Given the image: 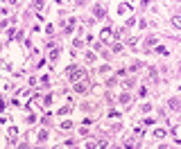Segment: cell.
Returning <instances> with one entry per match:
<instances>
[{"label": "cell", "instance_id": "6da1fadb", "mask_svg": "<svg viewBox=\"0 0 181 149\" xmlns=\"http://www.w3.org/2000/svg\"><path fill=\"white\" fill-rule=\"evenodd\" d=\"M68 77H70V81L79 84V81H86L88 75H86V70H82V68H70V70H68Z\"/></svg>", "mask_w": 181, "mask_h": 149}, {"label": "cell", "instance_id": "7a4b0ae2", "mask_svg": "<svg viewBox=\"0 0 181 149\" xmlns=\"http://www.w3.org/2000/svg\"><path fill=\"white\" fill-rule=\"evenodd\" d=\"M111 36H113V32H111V27H104V29H102V34H100V38H102V43H104V41H109V38H111Z\"/></svg>", "mask_w": 181, "mask_h": 149}, {"label": "cell", "instance_id": "3957f363", "mask_svg": "<svg viewBox=\"0 0 181 149\" xmlns=\"http://www.w3.org/2000/svg\"><path fill=\"white\" fill-rule=\"evenodd\" d=\"M125 147H127V149H136L138 147V140H136V138H125Z\"/></svg>", "mask_w": 181, "mask_h": 149}, {"label": "cell", "instance_id": "277c9868", "mask_svg": "<svg viewBox=\"0 0 181 149\" xmlns=\"http://www.w3.org/2000/svg\"><path fill=\"white\" fill-rule=\"evenodd\" d=\"M73 90H75V93H86V84H84V81H79V84L73 86Z\"/></svg>", "mask_w": 181, "mask_h": 149}, {"label": "cell", "instance_id": "5b68a950", "mask_svg": "<svg viewBox=\"0 0 181 149\" xmlns=\"http://www.w3.org/2000/svg\"><path fill=\"white\" fill-rule=\"evenodd\" d=\"M120 104H125V106H129L131 104V97L125 93V95H120Z\"/></svg>", "mask_w": 181, "mask_h": 149}, {"label": "cell", "instance_id": "8992f818", "mask_svg": "<svg viewBox=\"0 0 181 149\" xmlns=\"http://www.w3.org/2000/svg\"><path fill=\"white\" fill-rule=\"evenodd\" d=\"M95 16H104V7L102 5H95Z\"/></svg>", "mask_w": 181, "mask_h": 149}, {"label": "cell", "instance_id": "52a82bcc", "mask_svg": "<svg viewBox=\"0 0 181 149\" xmlns=\"http://www.w3.org/2000/svg\"><path fill=\"white\" fill-rule=\"evenodd\" d=\"M172 27H181V18L179 16H172Z\"/></svg>", "mask_w": 181, "mask_h": 149}, {"label": "cell", "instance_id": "ba28073f", "mask_svg": "<svg viewBox=\"0 0 181 149\" xmlns=\"http://www.w3.org/2000/svg\"><path fill=\"white\" fill-rule=\"evenodd\" d=\"M16 129H14V127H11V129H9V140H16Z\"/></svg>", "mask_w": 181, "mask_h": 149}, {"label": "cell", "instance_id": "9c48e42d", "mask_svg": "<svg viewBox=\"0 0 181 149\" xmlns=\"http://www.w3.org/2000/svg\"><path fill=\"white\" fill-rule=\"evenodd\" d=\"M172 136L179 140V136H181V129H179V127H174V129H172Z\"/></svg>", "mask_w": 181, "mask_h": 149}, {"label": "cell", "instance_id": "30bf717a", "mask_svg": "<svg viewBox=\"0 0 181 149\" xmlns=\"http://www.w3.org/2000/svg\"><path fill=\"white\" fill-rule=\"evenodd\" d=\"M95 147H97V142H93V140L86 142V149H95Z\"/></svg>", "mask_w": 181, "mask_h": 149}, {"label": "cell", "instance_id": "8fae6325", "mask_svg": "<svg viewBox=\"0 0 181 149\" xmlns=\"http://www.w3.org/2000/svg\"><path fill=\"white\" fill-rule=\"evenodd\" d=\"M57 57H59V50H52V52H50V59H52V61H54Z\"/></svg>", "mask_w": 181, "mask_h": 149}, {"label": "cell", "instance_id": "7c38bea8", "mask_svg": "<svg viewBox=\"0 0 181 149\" xmlns=\"http://www.w3.org/2000/svg\"><path fill=\"white\" fill-rule=\"evenodd\" d=\"M2 108H5V102H2V99H0V111H2Z\"/></svg>", "mask_w": 181, "mask_h": 149}, {"label": "cell", "instance_id": "4fadbf2b", "mask_svg": "<svg viewBox=\"0 0 181 149\" xmlns=\"http://www.w3.org/2000/svg\"><path fill=\"white\" fill-rule=\"evenodd\" d=\"M34 149H41V147H34Z\"/></svg>", "mask_w": 181, "mask_h": 149}, {"label": "cell", "instance_id": "5bb4252c", "mask_svg": "<svg viewBox=\"0 0 181 149\" xmlns=\"http://www.w3.org/2000/svg\"><path fill=\"white\" fill-rule=\"evenodd\" d=\"M59 149H61V147H59Z\"/></svg>", "mask_w": 181, "mask_h": 149}]
</instances>
